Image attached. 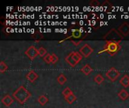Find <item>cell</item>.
<instances>
[{"label":"cell","instance_id":"1","mask_svg":"<svg viewBox=\"0 0 129 108\" xmlns=\"http://www.w3.org/2000/svg\"><path fill=\"white\" fill-rule=\"evenodd\" d=\"M12 95L20 104H24L31 97V93L26 89V87L20 86L14 92Z\"/></svg>","mask_w":129,"mask_h":108},{"label":"cell","instance_id":"2","mask_svg":"<svg viewBox=\"0 0 129 108\" xmlns=\"http://www.w3.org/2000/svg\"><path fill=\"white\" fill-rule=\"evenodd\" d=\"M121 50V46L119 42H115V41H106V45L104 48L98 52L99 54L102 53H107L110 56H113L116 55L119 50Z\"/></svg>","mask_w":129,"mask_h":108},{"label":"cell","instance_id":"3","mask_svg":"<svg viewBox=\"0 0 129 108\" xmlns=\"http://www.w3.org/2000/svg\"><path fill=\"white\" fill-rule=\"evenodd\" d=\"M103 39L106 41H115L120 43L124 39V36L119 32L118 29H112L104 36Z\"/></svg>","mask_w":129,"mask_h":108},{"label":"cell","instance_id":"4","mask_svg":"<svg viewBox=\"0 0 129 108\" xmlns=\"http://www.w3.org/2000/svg\"><path fill=\"white\" fill-rule=\"evenodd\" d=\"M120 76V72L115 68H110L107 72H106V77L112 82L116 81L118 77Z\"/></svg>","mask_w":129,"mask_h":108},{"label":"cell","instance_id":"5","mask_svg":"<svg viewBox=\"0 0 129 108\" xmlns=\"http://www.w3.org/2000/svg\"><path fill=\"white\" fill-rule=\"evenodd\" d=\"M24 53L30 60H33L39 55L38 49H36L35 46H30L29 47H28V49L25 51Z\"/></svg>","mask_w":129,"mask_h":108},{"label":"cell","instance_id":"6","mask_svg":"<svg viewBox=\"0 0 129 108\" xmlns=\"http://www.w3.org/2000/svg\"><path fill=\"white\" fill-rule=\"evenodd\" d=\"M93 51H94V49L91 46H89L88 44H85V45H83L79 50V53L85 58L88 57L93 53Z\"/></svg>","mask_w":129,"mask_h":108},{"label":"cell","instance_id":"7","mask_svg":"<svg viewBox=\"0 0 129 108\" xmlns=\"http://www.w3.org/2000/svg\"><path fill=\"white\" fill-rule=\"evenodd\" d=\"M119 32L124 36H128L129 35V23L128 22H124L118 28Z\"/></svg>","mask_w":129,"mask_h":108},{"label":"cell","instance_id":"8","mask_svg":"<svg viewBox=\"0 0 129 108\" xmlns=\"http://www.w3.org/2000/svg\"><path fill=\"white\" fill-rule=\"evenodd\" d=\"M39 76L37 74V73L33 71V70H30L26 74V78L30 82V83H34L37 79H38Z\"/></svg>","mask_w":129,"mask_h":108},{"label":"cell","instance_id":"9","mask_svg":"<svg viewBox=\"0 0 129 108\" xmlns=\"http://www.w3.org/2000/svg\"><path fill=\"white\" fill-rule=\"evenodd\" d=\"M13 102H14V100L9 95H6L2 98V103L6 107L11 106L13 104Z\"/></svg>","mask_w":129,"mask_h":108},{"label":"cell","instance_id":"10","mask_svg":"<svg viewBox=\"0 0 129 108\" xmlns=\"http://www.w3.org/2000/svg\"><path fill=\"white\" fill-rule=\"evenodd\" d=\"M81 71L86 76L89 75L92 71H93V68L91 67V65L89 64H86L85 65V66H83L81 68Z\"/></svg>","mask_w":129,"mask_h":108},{"label":"cell","instance_id":"11","mask_svg":"<svg viewBox=\"0 0 129 108\" xmlns=\"http://www.w3.org/2000/svg\"><path fill=\"white\" fill-rule=\"evenodd\" d=\"M119 83H121V85L127 88L129 86V76L128 74H125L120 80Z\"/></svg>","mask_w":129,"mask_h":108},{"label":"cell","instance_id":"12","mask_svg":"<svg viewBox=\"0 0 129 108\" xmlns=\"http://www.w3.org/2000/svg\"><path fill=\"white\" fill-rule=\"evenodd\" d=\"M65 60H66V62L71 66V67H75L76 65H77V63L76 62V61L73 59V56H72V53H70L66 58H65Z\"/></svg>","mask_w":129,"mask_h":108},{"label":"cell","instance_id":"13","mask_svg":"<svg viewBox=\"0 0 129 108\" xmlns=\"http://www.w3.org/2000/svg\"><path fill=\"white\" fill-rule=\"evenodd\" d=\"M118 95H119V98H120L121 100L125 101L126 99L128 98L129 93L125 90V89H122V90L119 92Z\"/></svg>","mask_w":129,"mask_h":108},{"label":"cell","instance_id":"14","mask_svg":"<svg viewBox=\"0 0 129 108\" xmlns=\"http://www.w3.org/2000/svg\"><path fill=\"white\" fill-rule=\"evenodd\" d=\"M71 53H72V56H73V59H74V60L76 61V62L78 64V63L82 60V54H81L80 53H79V52H76V51H73V52H72Z\"/></svg>","mask_w":129,"mask_h":108},{"label":"cell","instance_id":"15","mask_svg":"<svg viewBox=\"0 0 129 108\" xmlns=\"http://www.w3.org/2000/svg\"><path fill=\"white\" fill-rule=\"evenodd\" d=\"M64 99H65V101L68 103V104H72L74 101H76V96L73 93V94H71V95H68V96H67V97H64Z\"/></svg>","mask_w":129,"mask_h":108},{"label":"cell","instance_id":"16","mask_svg":"<svg viewBox=\"0 0 129 108\" xmlns=\"http://www.w3.org/2000/svg\"><path fill=\"white\" fill-rule=\"evenodd\" d=\"M38 102L42 105V106H44V105H45L47 103H48V98L45 96V95H40L39 98H38Z\"/></svg>","mask_w":129,"mask_h":108},{"label":"cell","instance_id":"17","mask_svg":"<svg viewBox=\"0 0 129 108\" xmlns=\"http://www.w3.org/2000/svg\"><path fill=\"white\" fill-rule=\"evenodd\" d=\"M67 77H66L65 75L63 74H60L58 76V77L57 78V83H58L59 84H60V85H63V84L67 82Z\"/></svg>","mask_w":129,"mask_h":108},{"label":"cell","instance_id":"18","mask_svg":"<svg viewBox=\"0 0 129 108\" xmlns=\"http://www.w3.org/2000/svg\"><path fill=\"white\" fill-rule=\"evenodd\" d=\"M94 82H95L97 84L100 85V84H101V83L104 81V77H103L101 74H97V75L94 77Z\"/></svg>","mask_w":129,"mask_h":108},{"label":"cell","instance_id":"19","mask_svg":"<svg viewBox=\"0 0 129 108\" xmlns=\"http://www.w3.org/2000/svg\"><path fill=\"white\" fill-rule=\"evenodd\" d=\"M38 53H39V56H41V57H45L46 55H47V50H46V49L45 48H44V47H39V49H38Z\"/></svg>","mask_w":129,"mask_h":108},{"label":"cell","instance_id":"20","mask_svg":"<svg viewBox=\"0 0 129 108\" xmlns=\"http://www.w3.org/2000/svg\"><path fill=\"white\" fill-rule=\"evenodd\" d=\"M8 65H7L3 61H1V62H0V72L2 74V73H4L5 71H6L8 70Z\"/></svg>","mask_w":129,"mask_h":108},{"label":"cell","instance_id":"21","mask_svg":"<svg viewBox=\"0 0 129 108\" xmlns=\"http://www.w3.org/2000/svg\"><path fill=\"white\" fill-rule=\"evenodd\" d=\"M72 36L73 37H74V38H80L81 37V35H82V32H80V30H79V29H73V31H72Z\"/></svg>","mask_w":129,"mask_h":108},{"label":"cell","instance_id":"22","mask_svg":"<svg viewBox=\"0 0 129 108\" xmlns=\"http://www.w3.org/2000/svg\"><path fill=\"white\" fill-rule=\"evenodd\" d=\"M73 91L69 88V87H66L64 89H63V91L62 92V94H63V95L64 96V97H67V96H68V95H71V94H73Z\"/></svg>","mask_w":129,"mask_h":108},{"label":"cell","instance_id":"23","mask_svg":"<svg viewBox=\"0 0 129 108\" xmlns=\"http://www.w3.org/2000/svg\"><path fill=\"white\" fill-rule=\"evenodd\" d=\"M102 6H103V8H104V10H105V11H107L109 8H112L113 7V5L109 2V1H105L103 4H102Z\"/></svg>","mask_w":129,"mask_h":108},{"label":"cell","instance_id":"24","mask_svg":"<svg viewBox=\"0 0 129 108\" xmlns=\"http://www.w3.org/2000/svg\"><path fill=\"white\" fill-rule=\"evenodd\" d=\"M44 61L47 63V64H50L51 63V54H47L44 58H43Z\"/></svg>","mask_w":129,"mask_h":108},{"label":"cell","instance_id":"25","mask_svg":"<svg viewBox=\"0 0 129 108\" xmlns=\"http://www.w3.org/2000/svg\"><path fill=\"white\" fill-rule=\"evenodd\" d=\"M58 60H59V59H58L57 56L54 53H52L51 54V63L54 65L58 62Z\"/></svg>","mask_w":129,"mask_h":108},{"label":"cell","instance_id":"26","mask_svg":"<svg viewBox=\"0 0 129 108\" xmlns=\"http://www.w3.org/2000/svg\"><path fill=\"white\" fill-rule=\"evenodd\" d=\"M90 5L92 7H98V6H100V2L97 0H92L90 2Z\"/></svg>","mask_w":129,"mask_h":108}]
</instances>
